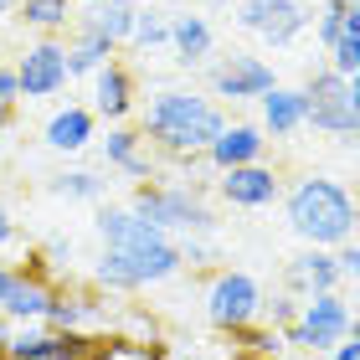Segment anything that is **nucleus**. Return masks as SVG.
<instances>
[{
  "label": "nucleus",
  "instance_id": "obj_9",
  "mask_svg": "<svg viewBox=\"0 0 360 360\" xmlns=\"http://www.w3.org/2000/svg\"><path fill=\"white\" fill-rule=\"evenodd\" d=\"M232 15H237L242 31H257L268 46H288L309 26V11L299 0H237Z\"/></svg>",
  "mask_w": 360,
  "mask_h": 360
},
{
  "label": "nucleus",
  "instance_id": "obj_32",
  "mask_svg": "<svg viewBox=\"0 0 360 360\" xmlns=\"http://www.w3.org/2000/svg\"><path fill=\"white\" fill-rule=\"evenodd\" d=\"M340 273H345V278H360V226H355V237L345 242V252H340Z\"/></svg>",
  "mask_w": 360,
  "mask_h": 360
},
{
  "label": "nucleus",
  "instance_id": "obj_36",
  "mask_svg": "<svg viewBox=\"0 0 360 360\" xmlns=\"http://www.w3.org/2000/svg\"><path fill=\"white\" fill-rule=\"evenodd\" d=\"M345 37H360V11H350V15H345Z\"/></svg>",
  "mask_w": 360,
  "mask_h": 360
},
{
  "label": "nucleus",
  "instance_id": "obj_5",
  "mask_svg": "<svg viewBox=\"0 0 360 360\" xmlns=\"http://www.w3.org/2000/svg\"><path fill=\"white\" fill-rule=\"evenodd\" d=\"M350 340V304L335 293H309L299 304V319L283 324V345L288 350H309V355H330L335 345Z\"/></svg>",
  "mask_w": 360,
  "mask_h": 360
},
{
  "label": "nucleus",
  "instance_id": "obj_33",
  "mask_svg": "<svg viewBox=\"0 0 360 360\" xmlns=\"http://www.w3.org/2000/svg\"><path fill=\"white\" fill-rule=\"evenodd\" d=\"M11 242H15V221H11V211L0 206V248H11Z\"/></svg>",
  "mask_w": 360,
  "mask_h": 360
},
{
  "label": "nucleus",
  "instance_id": "obj_8",
  "mask_svg": "<svg viewBox=\"0 0 360 360\" xmlns=\"http://www.w3.org/2000/svg\"><path fill=\"white\" fill-rule=\"evenodd\" d=\"M206 83H211V98H232V103H248V98H263L278 88V77L263 57H252V52H232V57H221L217 68L206 72Z\"/></svg>",
  "mask_w": 360,
  "mask_h": 360
},
{
  "label": "nucleus",
  "instance_id": "obj_38",
  "mask_svg": "<svg viewBox=\"0 0 360 360\" xmlns=\"http://www.w3.org/2000/svg\"><path fill=\"white\" fill-rule=\"evenodd\" d=\"M350 340L360 345V314H350Z\"/></svg>",
  "mask_w": 360,
  "mask_h": 360
},
{
  "label": "nucleus",
  "instance_id": "obj_12",
  "mask_svg": "<svg viewBox=\"0 0 360 360\" xmlns=\"http://www.w3.org/2000/svg\"><path fill=\"white\" fill-rule=\"evenodd\" d=\"M46 330H83V335H93V330H103L108 324V304L98 299L93 288H57V299H52V309H46Z\"/></svg>",
  "mask_w": 360,
  "mask_h": 360
},
{
  "label": "nucleus",
  "instance_id": "obj_44",
  "mask_svg": "<svg viewBox=\"0 0 360 360\" xmlns=\"http://www.w3.org/2000/svg\"><path fill=\"white\" fill-rule=\"evenodd\" d=\"M278 360H283V355H278Z\"/></svg>",
  "mask_w": 360,
  "mask_h": 360
},
{
  "label": "nucleus",
  "instance_id": "obj_6",
  "mask_svg": "<svg viewBox=\"0 0 360 360\" xmlns=\"http://www.w3.org/2000/svg\"><path fill=\"white\" fill-rule=\"evenodd\" d=\"M263 288H257V278L252 273H237V268H226L217 273L206 283V319L217 324L221 335H232L242 330V324H257L263 319Z\"/></svg>",
  "mask_w": 360,
  "mask_h": 360
},
{
  "label": "nucleus",
  "instance_id": "obj_41",
  "mask_svg": "<svg viewBox=\"0 0 360 360\" xmlns=\"http://www.w3.org/2000/svg\"><path fill=\"white\" fill-rule=\"evenodd\" d=\"M0 139H6V124H0Z\"/></svg>",
  "mask_w": 360,
  "mask_h": 360
},
{
  "label": "nucleus",
  "instance_id": "obj_31",
  "mask_svg": "<svg viewBox=\"0 0 360 360\" xmlns=\"http://www.w3.org/2000/svg\"><path fill=\"white\" fill-rule=\"evenodd\" d=\"M263 309H268V304H263ZM268 319H273V330L293 324V319H299V299H293V293H278V299H273V309H268Z\"/></svg>",
  "mask_w": 360,
  "mask_h": 360
},
{
  "label": "nucleus",
  "instance_id": "obj_30",
  "mask_svg": "<svg viewBox=\"0 0 360 360\" xmlns=\"http://www.w3.org/2000/svg\"><path fill=\"white\" fill-rule=\"evenodd\" d=\"M15 103H21V77H15V68H0V124L15 113Z\"/></svg>",
  "mask_w": 360,
  "mask_h": 360
},
{
  "label": "nucleus",
  "instance_id": "obj_37",
  "mask_svg": "<svg viewBox=\"0 0 360 360\" xmlns=\"http://www.w3.org/2000/svg\"><path fill=\"white\" fill-rule=\"evenodd\" d=\"M11 278H15V268H6V263H0V299H6V288H11Z\"/></svg>",
  "mask_w": 360,
  "mask_h": 360
},
{
  "label": "nucleus",
  "instance_id": "obj_4",
  "mask_svg": "<svg viewBox=\"0 0 360 360\" xmlns=\"http://www.w3.org/2000/svg\"><path fill=\"white\" fill-rule=\"evenodd\" d=\"M129 211L134 217H144L150 226H160V232H217V211H211L201 201V191L195 186H175V180H139L134 195H129Z\"/></svg>",
  "mask_w": 360,
  "mask_h": 360
},
{
  "label": "nucleus",
  "instance_id": "obj_20",
  "mask_svg": "<svg viewBox=\"0 0 360 360\" xmlns=\"http://www.w3.org/2000/svg\"><path fill=\"white\" fill-rule=\"evenodd\" d=\"M170 46L180 68H201L217 46V31H211L206 15H170Z\"/></svg>",
  "mask_w": 360,
  "mask_h": 360
},
{
  "label": "nucleus",
  "instance_id": "obj_1",
  "mask_svg": "<svg viewBox=\"0 0 360 360\" xmlns=\"http://www.w3.org/2000/svg\"><path fill=\"white\" fill-rule=\"evenodd\" d=\"M98 232H103V257L93 268V283L103 293H139L186 268L180 242L129 206H98Z\"/></svg>",
  "mask_w": 360,
  "mask_h": 360
},
{
  "label": "nucleus",
  "instance_id": "obj_25",
  "mask_svg": "<svg viewBox=\"0 0 360 360\" xmlns=\"http://www.w3.org/2000/svg\"><path fill=\"white\" fill-rule=\"evenodd\" d=\"M52 195H62V201H103V180L93 170H62L52 175Z\"/></svg>",
  "mask_w": 360,
  "mask_h": 360
},
{
  "label": "nucleus",
  "instance_id": "obj_17",
  "mask_svg": "<svg viewBox=\"0 0 360 360\" xmlns=\"http://www.w3.org/2000/svg\"><path fill=\"white\" fill-rule=\"evenodd\" d=\"M257 103H263V134H273V139L299 134L304 119H309V98H304V88H283V83H278L273 93L257 98Z\"/></svg>",
  "mask_w": 360,
  "mask_h": 360
},
{
  "label": "nucleus",
  "instance_id": "obj_11",
  "mask_svg": "<svg viewBox=\"0 0 360 360\" xmlns=\"http://www.w3.org/2000/svg\"><path fill=\"white\" fill-rule=\"evenodd\" d=\"M283 195V175L273 165H237V170H221V201H232L242 211H257V206H273Z\"/></svg>",
  "mask_w": 360,
  "mask_h": 360
},
{
  "label": "nucleus",
  "instance_id": "obj_34",
  "mask_svg": "<svg viewBox=\"0 0 360 360\" xmlns=\"http://www.w3.org/2000/svg\"><path fill=\"white\" fill-rule=\"evenodd\" d=\"M324 360H360V345H355V340H345V345H335Z\"/></svg>",
  "mask_w": 360,
  "mask_h": 360
},
{
  "label": "nucleus",
  "instance_id": "obj_10",
  "mask_svg": "<svg viewBox=\"0 0 360 360\" xmlns=\"http://www.w3.org/2000/svg\"><path fill=\"white\" fill-rule=\"evenodd\" d=\"M15 77H21V98H57L68 88V46L52 37L26 46L15 62Z\"/></svg>",
  "mask_w": 360,
  "mask_h": 360
},
{
  "label": "nucleus",
  "instance_id": "obj_29",
  "mask_svg": "<svg viewBox=\"0 0 360 360\" xmlns=\"http://www.w3.org/2000/svg\"><path fill=\"white\" fill-rule=\"evenodd\" d=\"M345 15H350V6H340V0H324V11H319V21H314L324 52H330V46H335L340 37H345Z\"/></svg>",
  "mask_w": 360,
  "mask_h": 360
},
{
  "label": "nucleus",
  "instance_id": "obj_18",
  "mask_svg": "<svg viewBox=\"0 0 360 360\" xmlns=\"http://www.w3.org/2000/svg\"><path fill=\"white\" fill-rule=\"evenodd\" d=\"M340 252L330 248H309L304 257H293V268H288V288H299L304 299L309 293H335L340 288Z\"/></svg>",
  "mask_w": 360,
  "mask_h": 360
},
{
  "label": "nucleus",
  "instance_id": "obj_16",
  "mask_svg": "<svg viewBox=\"0 0 360 360\" xmlns=\"http://www.w3.org/2000/svg\"><path fill=\"white\" fill-rule=\"evenodd\" d=\"M93 139H98V113L83 108V103L57 108L52 119H46V129H41V144L57 150V155H77V150H88Z\"/></svg>",
  "mask_w": 360,
  "mask_h": 360
},
{
  "label": "nucleus",
  "instance_id": "obj_43",
  "mask_svg": "<svg viewBox=\"0 0 360 360\" xmlns=\"http://www.w3.org/2000/svg\"><path fill=\"white\" fill-rule=\"evenodd\" d=\"M0 15H6V6H0Z\"/></svg>",
  "mask_w": 360,
  "mask_h": 360
},
{
  "label": "nucleus",
  "instance_id": "obj_39",
  "mask_svg": "<svg viewBox=\"0 0 360 360\" xmlns=\"http://www.w3.org/2000/svg\"><path fill=\"white\" fill-rule=\"evenodd\" d=\"M72 6H88V11H93V6H103V0H72Z\"/></svg>",
  "mask_w": 360,
  "mask_h": 360
},
{
  "label": "nucleus",
  "instance_id": "obj_35",
  "mask_svg": "<svg viewBox=\"0 0 360 360\" xmlns=\"http://www.w3.org/2000/svg\"><path fill=\"white\" fill-rule=\"evenodd\" d=\"M345 88H350V103L360 108V72H350V77H345Z\"/></svg>",
  "mask_w": 360,
  "mask_h": 360
},
{
  "label": "nucleus",
  "instance_id": "obj_27",
  "mask_svg": "<svg viewBox=\"0 0 360 360\" xmlns=\"http://www.w3.org/2000/svg\"><path fill=\"white\" fill-rule=\"evenodd\" d=\"M68 6H72V0H21V21L52 37V31L68 26Z\"/></svg>",
  "mask_w": 360,
  "mask_h": 360
},
{
  "label": "nucleus",
  "instance_id": "obj_26",
  "mask_svg": "<svg viewBox=\"0 0 360 360\" xmlns=\"http://www.w3.org/2000/svg\"><path fill=\"white\" fill-rule=\"evenodd\" d=\"M170 41V11H139L134 15V37L129 46H139V52H155V46Z\"/></svg>",
  "mask_w": 360,
  "mask_h": 360
},
{
  "label": "nucleus",
  "instance_id": "obj_15",
  "mask_svg": "<svg viewBox=\"0 0 360 360\" xmlns=\"http://www.w3.org/2000/svg\"><path fill=\"white\" fill-rule=\"evenodd\" d=\"M57 299V283L52 278H31V273H15L6 299H0V314H6L11 324H41L46 309H52Z\"/></svg>",
  "mask_w": 360,
  "mask_h": 360
},
{
  "label": "nucleus",
  "instance_id": "obj_3",
  "mask_svg": "<svg viewBox=\"0 0 360 360\" xmlns=\"http://www.w3.org/2000/svg\"><path fill=\"white\" fill-rule=\"evenodd\" d=\"M283 211H288L293 237H304L309 248H330V252H340L360 226L355 195L330 175H299L283 195Z\"/></svg>",
  "mask_w": 360,
  "mask_h": 360
},
{
  "label": "nucleus",
  "instance_id": "obj_13",
  "mask_svg": "<svg viewBox=\"0 0 360 360\" xmlns=\"http://www.w3.org/2000/svg\"><path fill=\"white\" fill-rule=\"evenodd\" d=\"M93 113L108 124H129V113H134V72L119 57L93 72Z\"/></svg>",
  "mask_w": 360,
  "mask_h": 360
},
{
  "label": "nucleus",
  "instance_id": "obj_40",
  "mask_svg": "<svg viewBox=\"0 0 360 360\" xmlns=\"http://www.w3.org/2000/svg\"><path fill=\"white\" fill-rule=\"evenodd\" d=\"M340 6H350V11H360V0H340Z\"/></svg>",
  "mask_w": 360,
  "mask_h": 360
},
{
  "label": "nucleus",
  "instance_id": "obj_14",
  "mask_svg": "<svg viewBox=\"0 0 360 360\" xmlns=\"http://www.w3.org/2000/svg\"><path fill=\"white\" fill-rule=\"evenodd\" d=\"M263 150H268V134H263V124H226L217 139H211V150H206V160H211V170H237V165H257L263 160Z\"/></svg>",
  "mask_w": 360,
  "mask_h": 360
},
{
  "label": "nucleus",
  "instance_id": "obj_28",
  "mask_svg": "<svg viewBox=\"0 0 360 360\" xmlns=\"http://www.w3.org/2000/svg\"><path fill=\"white\" fill-rule=\"evenodd\" d=\"M88 360H165V350L139 345V340H98Z\"/></svg>",
  "mask_w": 360,
  "mask_h": 360
},
{
  "label": "nucleus",
  "instance_id": "obj_22",
  "mask_svg": "<svg viewBox=\"0 0 360 360\" xmlns=\"http://www.w3.org/2000/svg\"><path fill=\"white\" fill-rule=\"evenodd\" d=\"M134 15H139L134 0H103V6H93V15H83V21L93 31H103L113 46H124L129 37H134Z\"/></svg>",
  "mask_w": 360,
  "mask_h": 360
},
{
  "label": "nucleus",
  "instance_id": "obj_21",
  "mask_svg": "<svg viewBox=\"0 0 360 360\" xmlns=\"http://www.w3.org/2000/svg\"><path fill=\"white\" fill-rule=\"evenodd\" d=\"M113 52H119V46H113L103 31H93V26L83 21V26H77V41L68 46V77H88V72H98L103 62H113Z\"/></svg>",
  "mask_w": 360,
  "mask_h": 360
},
{
  "label": "nucleus",
  "instance_id": "obj_7",
  "mask_svg": "<svg viewBox=\"0 0 360 360\" xmlns=\"http://www.w3.org/2000/svg\"><path fill=\"white\" fill-rule=\"evenodd\" d=\"M304 98H309V129H319V134H340V139H350L360 134V108L350 103V88H345V77H340L335 68H319L314 77L304 83Z\"/></svg>",
  "mask_w": 360,
  "mask_h": 360
},
{
  "label": "nucleus",
  "instance_id": "obj_23",
  "mask_svg": "<svg viewBox=\"0 0 360 360\" xmlns=\"http://www.w3.org/2000/svg\"><path fill=\"white\" fill-rule=\"evenodd\" d=\"M57 345V330L46 324H15L11 340H6V360H52Z\"/></svg>",
  "mask_w": 360,
  "mask_h": 360
},
{
  "label": "nucleus",
  "instance_id": "obj_42",
  "mask_svg": "<svg viewBox=\"0 0 360 360\" xmlns=\"http://www.w3.org/2000/svg\"><path fill=\"white\" fill-rule=\"evenodd\" d=\"M0 6H11V0H0Z\"/></svg>",
  "mask_w": 360,
  "mask_h": 360
},
{
  "label": "nucleus",
  "instance_id": "obj_19",
  "mask_svg": "<svg viewBox=\"0 0 360 360\" xmlns=\"http://www.w3.org/2000/svg\"><path fill=\"white\" fill-rule=\"evenodd\" d=\"M103 160L113 170L134 175V180H155V160L144 155V134L129 124H108V139H103Z\"/></svg>",
  "mask_w": 360,
  "mask_h": 360
},
{
  "label": "nucleus",
  "instance_id": "obj_24",
  "mask_svg": "<svg viewBox=\"0 0 360 360\" xmlns=\"http://www.w3.org/2000/svg\"><path fill=\"white\" fill-rule=\"evenodd\" d=\"M232 345L248 360H278L288 350L283 345V330H273V324H242V330H232Z\"/></svg>",
  "mask_w": 360,
  "mask_h": 360
},
{
  "label": "nucleus",
  "instance_id": "obj_2",
  "mask_svg": "<svg viewBox=\"0 0 360 360\" xmlns=\"http://www.w3.org/2000/svg\"><path fill=\"white\" fill-rule=\"evenodd\" d=\"M221 129H226L221 103L191 88H160L139 113V134L165 155H206Z\"/></svg>",
  "mask_w": 360,
  "mask_h": 360
}]
</instances>
